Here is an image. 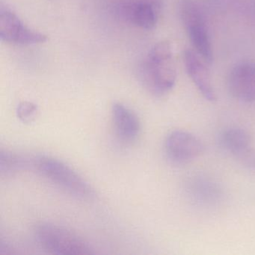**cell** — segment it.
<instances>
[{
  "label": "cell",
  "instance_id": "cell-1",
  "mask_svg": "<svg viewBox=\"0 0 255 255\" xmlns=\"http://www.w3.org/2000/svg\"><path fill=\"white\" fill-rule=\"evenodd\" d=\"M141 73L144 86L153 95L162 96L172 90L177 80V68L169 42L160 41L150 49Z\"/></svg>",
  "mask_w": 255,
  "mask_h": 255
},
{
  "label": "cell",
  "instance_id": "cell-12",
  "mask_svg": "<svg viewBox=\"0 0 255 255\" xmlns=\"http://www.w3.org/2000/svg\"><path fill=\"white\" fill-rule=\"evenodd\" d=\"M219 144L222 150L239 161L253 150L249 134L237 127H230L223 129L219 135Z\"/></svg>",
  "mask_w": 255,
  "mask_h": 255
},
{
  "label": "cell",
  "instance_id": "cell-5",
  "mask_svg": "<svg viewBox=\"0 0 255 255\" xmlns=\"http://www.w3.org/2000/svg\"><path fill=\"white\" fill-rule=\"evenodd\" d=\"M0 38L3 42L20 45L43 44L47 35L26 26L6 5H0Z\"/></svg>",
  "mask_w": 255,
  "mask_h": 255
},
{
  "label": "cell",
  "instance_id": "cell-13",
  "mask_svg": "<svg viewBox=\"0 0 255 255\" xmlns=\"http://www.w3.org/2000/svg\"><path fill=\"white\" fill-rule=\"evenodd\" d=\"M27 162L21 156L8 151L0 153V171L2 174H11L24 169Z\"/></svg>",
  "mask_w": 255,
  "mask_h": 255
},
{
  "label": "cell",
  "instance_id": "cell-9",
  "mask_svg": "<svg viewBox=\"0 0 255 255\" xmlns=\"http://www.w3.org/2000/svg\"><path fill=\"white\" fill-rule=\"evenodd\" d=\"M158 4L153 1H137L121 4L118 13L122 19L141 29L150 30L157 22Z\"/></svg>",
  "mask_w": 255,
  "mask_h": 255
},
{
  "label": "cell",
  "instance_id": "cell-4",
  "mask_svg": "<svg viewBox=\"0 0 255 255\" xmlns=\"http://www.w3.org/2000/svg\"><path fill=\"white\" fill-rule=\"evenodd\" d=\"M180 14L194 50L210 65L213 60V47L205 19L199 7L192 0H183L180 5Z\"/></svg>",
  "mask_w": 255,
  "mask_h": 255
},
{
  "label": "cell",
  "instance_id": "cell-11",
  "mask_svg": "<svg viewBox=\"0 0 255 255\" xmlns=\"http://www.w3.org/2000/svg\"><path fill=\"white\" fill-rule=\"evenodd\" d=\"M112 114L115 129L119 138L127 142L136 139L141 131V123L136 114L119 103L113 106Z\"/></svg>",
  "mask_w": 255,
  "mask_h": 255
},
{
  "label": "cell",
  "instance_id": "cell-8",
  "mask_svg": "<svg viewBox=\"0 0 255 255\" xmlns=\"http://www.w3.org/2000/svg\"><path fill=\"white\" fill-rule=\"evenodd\" d=\"M183 62L188 75L200 93L211 103L217 101L216 92L212 83L208 64L195 51L186 50L183 53Z\"/></svg>",
  "mask_w": 255,
  "mask_h": 255
},
{
  "label": "cell",
  "instance_id": "cell-3",
  "mask_svg": "<svg viewBox=\"0 0 255 255\" xmlns=\"http://www.w3.org/2000/svg\"><path fill=\"white\" fill-rule=\"evenodd\" d=\"M35 237L44 249L59 255H89L94 254L87 242L64 227L41 223L35 230Z\"/></svg>",
  "mask_w": 255,
  "mask_h": 255
},
{
  "label": "cell",
  "instance_id": "cell-2",
  "mask_svg": "<svg viewBox=\"0 0 255 255\" xmlns=\"http://www.w3.org/2000/svg\"><path fill=\"white\" fill-rule=\"evenodd\" d=\"M34 164L43 176L70 195L82 199L93 196L89 183L65 162L51 156H40Z\"/></svg>",
  "mask_w": 255,
  "mask_h": 255
},
{
  "label": "cell",
  "instance_id": "cell-6",
  "mask_svg": "<svg viewBox=\"0 0 255 255\" xmlns=\"http://www.w3.org/2000/svg\"><path fill=\"white\" fill-rule=\"evenodd\" d=\"M164 150L171 163L185 165L201 156L204 145L199 138L191 132L174 130L165 138Z\"/></svg>",
  "mask_w": 255,
  "mask_h": 255
},
{
  "label": "cell",
  "instance_id": "cell-14",
  "mask_svg": "<svg viewBox=\"0 0 255 255\" xmlns=\"http://www.w3.org/2000/svg\"><path fill=\"white\" fill-rule=\"evenodd\" d=\"M38 107L29 101L21 102L17 106L16 113L17 118L23 123H29L36 117Z\"/></svg>",
  "mask_w": 255,
  "mask_h": 255
},
{
  "label": "cell",
  "instance_id": "cell-10",
  "mask_svg": "<svg viewBox=\"0 0 255 255\" xmlns=\"http://www.w3.org/2000/svg\"><path fill=\"white\" fill-rule=\"evenodd\" d=\"M186 191L189 198L200 205H215L222 199L220 186L205 176H195L189 179L186 183Z\"/></svg>",
  "mask_w": 255,
  "mask_h": 255
},
{
  "label": "cell",
  "instance_id": "cell-7",
  "mask_svg": "<svg viewBox=\"0 0 255 255\" xmlns=\"http://www.w3.org/2000/svg\"><path fill=\"white\" fill-rule=\"evenodd\" d=\"M229 93L245 104L255 103V62L245 61L234 65L227 79Z\"/></svg>",
  "mask_w": 255,
  "mask_h": 255
}]
</instances>
